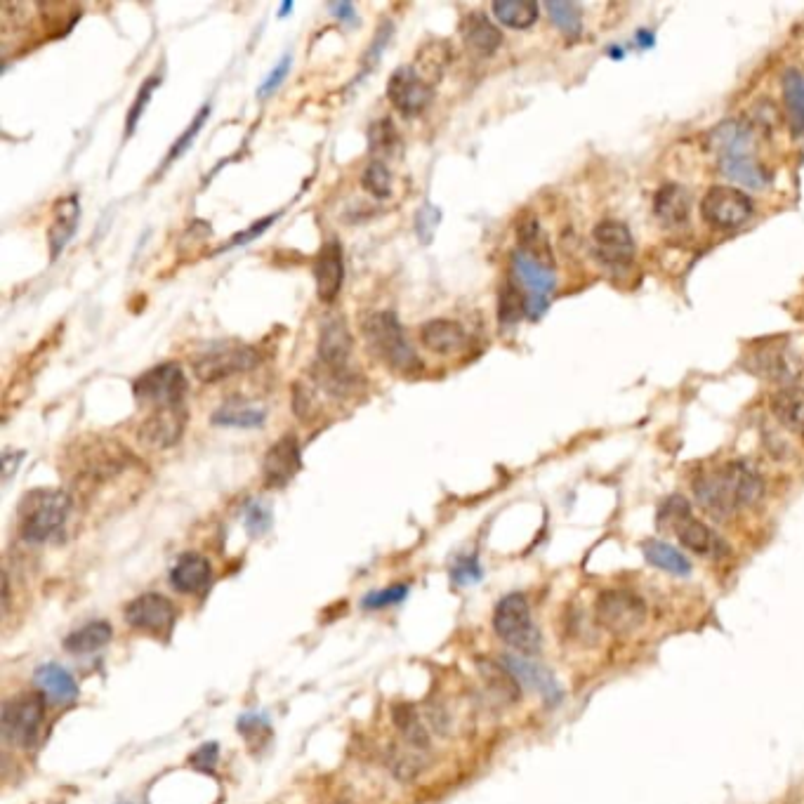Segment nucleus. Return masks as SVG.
Instances as JSON below:
<instances>
[{
    "label": "nucleus",
    "mask_w": 804,
    "mask_h": 804,
    "mask_svg": "<svg viewBox=\"0 0 804 804\" xmlns=\"http://www.w3.org/2000/svg\"><path fill=\"white\" fill-rule=\"evenodd\" d=\"M764 484L746 463H727L720 470L705 472L694 481V496L715 519H727L762 498Z\"/></svg>",
    "instance_id": "f257e3e1"
},
{
    "label": "nucleus",
    "mask_w": 804,
    "mask_h": 804,
    "mask_svg": "<svg viewBox=\"0 0 804 804\" xmlns=\"http://www.w3.org/2000/svg\"><path fill=\"white\" fill-rule=\"evenodd\" d=\"M71 512L69 493L36 489L26 493L19 507V533L26 543H45L64 529Z\"/></svg>",
    "instance_id": "f03ea898"
},
{
    "label": "nucleus",
    "mask_w": 804,
    "mask_h": 804,
    "mask_svg": "<svg viewBox=\"0 0 804 804\" xmlns=\"http://www.w3.org/2000/svg\"><path fill=\"white\" fill-rule=\"evenodd\" d=\"M364 335L378 357L399 373L420 371V357L406 340L399 316L394 312H375L364 321Z\"/></svg>",
    "instance_id": "7ed1b4c3"
},
{
    "label": "nucleus",
    "mask_w": 804,
    "mask_h": 804,
    "mask_svg": "<svg viewBox=\"0 0 804 804\" xmlns=\"http://www.w3.org/2000/svg\"><path fill=\"white\" fill-rule=\"evenodd\" d=\"M493 628L507 647H512L519 656H536L540 644H543L540 630L533 623L529 599L522 592H512V595L500 599L496 611H493Z\"/></svg>",
    "instance_id": "20e7f679"
},
{
    "label": "nucleus",
    "mask_w": 804,
    "mask_h": 804,
    "mask_svg": "<svg viewBox=\"0 0 804 804\" xmlns=\"http://www.w3.org/2000/svg\"><path fill=\"white\" fill-rule=\"evenodd\" d=\"M262 361V354L255 347L241 342H217L206 352L194 357V375L201 382H220L236 373H248Z\"/></svg>",
    "instance_id": "39448f33"
},
{
    "label": "nucleus",
    "mask_w": 804,
    "mask_h": 804,
    "mask_svg": "<svg viewBox=\"0 0 804 804\" xmlns=\"http://www.w3.org/2000/svg\"><path fill=\"white\" fill-rule=\"evenodd\" d=\"M595 621L611 635H632L647 621V602L632 590H602L595 599Z\"/></svg>",
    "instance_id": "423d86ee"
},
{
    "label": "nucleus",
    "mask_w": 804,
    "mask_h": 804,
    "mask_svg": "<svg viewBox=\"0 0 804 804\" xmlns=\"http://www.w3.org/2000/svg\"><path fill=\"white\" fill-rule=\"evenodd\" d=\"M187 387V375H184L182 366L168 361V364H158L151 371L142 373L133 382V394L140 404L151 406L156 411V408L182 406Z\"/></svg>",
    "instance_id": "0eeeda50"
},
{
    "label": "nucleus",
    "mask_w": 804,
    "mask_h": 804,
    "mask_svg": "<svg viewBox=\"0 0 804 804\" xmlns=\"http://www.w3.org/2000/svg\"><path fill=\"white\" fill-rule=\"evenodd\" d=\"M349 354H352V333H349L345 319H328L321 328L319 364L324 368L321 378L335 392L345 390L352 382V375L347 371Z\"/></svg>",
    "instance_id": "6e6552de"
},
{
    "label": "nucleus",
    "mask_w": 804,
    "mask_h": 804,
    "mask_svg": "<svg viewBox=\"0 0 804 804\" xmlns=\"http://www.w3.org/2000/svg\"><path fill=\"white\" fill-rule=\"evenodd\" d=\"M45 720V696L41 691L10 698L0 713V727L8 741L31 748L38 741V731Z\"/></svg>",
    "instance_id": "1a4fd4ad"
},
{
    "label": "nucleus",
    "mask_w": 804,
    "mask_h": 804,
    "mask_svg": "<svg viewBox=\"0 0 804 804\" xmlns=\"http://www.w3.org/2000/svg\"><path fill=\"white\" fill-rule=\"evenodd\" d=\"M753 199L746 191L715 184L708 189V194L701 201L703 220L713 224L715 229H738L743 227L753 215Z\"/></svg>",
    "instance_id": "9d476101"
},
{
    "label": "nucleus",
    "mask_w": 804,
    "mask_h": 804,
    "mask_svg": "<svg viewBox=\"0 0 804 804\" xmlns=\"http://www.w3.org/2000/svg\"><path fill=\"white\" fill-rule=\"evenodd\" d=\"M512 269L519 283L529 291L526 316L538 319V316L545 312V307H548V295L555 291V274H552V267L533 260V257L522 253V250H514Z\"/></svg>",
    "instance_id": "9b49d317"
},
{
    "label": "nucleus",
    "mask_w": 804,
    "mask_h": 804,
    "mask_svg": "<svg viewBox=\"0 0 804 804\" xmlns=\"http://www.w3.org/2000/svg\"><path fill=\"white\" fill-rule=\"evenodd\" d=\"M387 97L399 114L418 116L430 107L434 90L413 67H399L387 83Z\"/></svg>",
    "instance_id": "f8f14e48"
},
{
    "label": "nucleus",
    "mask_w": 804,
    "mask_h": 804,
    "mask_svg": "<svg viewBox=\"0 0 804 804\" xmlns=\"http://www.w3.org/2000/svg\"><path fill=\"white\" fill-rule=\"evenodd\" d=\"M187 420H189V415L184 406L156 408L154 413L144 418L140 430H137V439H140L147 448L163 451V448L175 446L177 441L182 439L184 427H187Z\"/></svg>",
    "instance_id": "ddd939ff"
},
{
    "label": "nucleus",
    "mask_w": 804,
    "mask_h": 804,
    "mask_svg": "<svg viewBox=\"0 0 804 804\" xmlns=\"http://www.w3.org/2000/svg\"><path fill=\"white\" fill-rule=\"evenodd\" d=\"M592 239H595V253L606 267H628L635 257V239L623 222H599Z\"/></svg>",
    "instance_id": "4468645a"
},
{
    "label": "nucleus",
    "mask_w": 804,
    "mask_h": 804,
    "mask_svg": "<svg viewBox=\"0 0 804 804\" xmlns=\"http://www.w3.org/2000/svg\"><path fill=\"white\" fill-rule=\"evenodd\" d=\"M800 357L786 342H764L748 357L750 371L767 380H793L800 373Z\"/></svg>",
    "instance_id": "2eb2a0df"
},
{
    "label": "nucleus",
    "mask_w": 804,
    "mask_h": 804,
    "mask_svg": "<svg viewBox=\"0 0 804 804\" xmlns=\"http://www.w3.org/2000/svg\"><path fill=\"white\" fill-rule=\"evenodd\" d=\"M125 621L137 630L166 632L175 621V604L158 592H147L128 604Z\"/></svg>",
    "instance_id": "dca6fc26"
},
{
    "label": "nucleus",
    "mask_w": 804,
    "mask_h": 804,
    "mask_svg": "<svg viewBox=\"0 0 804 804\" xmlns=\"http://www.w3.org/2000/svg\"><path fill=\"white\" fill-rule=\"evenodd\" d=\"M314 276L316 295H319L321 302H333L338 298L342 279H345V253H342V243L338 239L326 241L321 246L319 255H316Z\"/></svg>",
    "instance_id": "f3484780"
},
{
    "label": "nucleus",
    "mask_w": 804,
    "mask_h": 804,
    "mask_svg": "<svg viewBox=\"0 0 804 804\" xmlns=\"http://www.w3.org/2000/svg\"><path fill=\"white\" fill-rule=\"evenodd\" d=\"M503 665L512 672L514 680L522 684V687H529L543 696V701L548 705L562 701V687H559V682L552 677L548 668L529 661L526 656H505Z\"/></svg>",
    "instance_id": "a211bd4d"
},
{
    "label": "nucleus",
    "mask_w": 804,
    "mask_h": 804,
    "mask_svg": "<svg viewBox=\"0 0 804 804\" xmlns=\"http://www.w3.org/2000/svg\"><path fill=\"white\" fill-rule=\"evenodd\" d=\"M302 467L300 444L293 434H286L269 448L265 463H262V474H265L267 486H286Z\"/></svg>",
    "instance_id": "6ab92c4d"
},
{
    "label": "nucleus",
    "mask_w": 804,
    "mask_h": 804,
    "mask_svg": "<svg viewBox=\"0 0 804 804\" xmlns=\"http://www.w3.org/2000/svg\"><path fill=\"white\" fill-rule=\"evenodd\" d=\"M672 531H675L682 548L694 552V555L717 557L724 552V543L720 540V536H717L710 526H705L703 522H698L696 517H691V514L680 519L677 524H672Z\"/></svg>",
    "instance_id": "aec40b11"
},
{
    "label": "nucleus",
    "mask_w": 804,
    "mask_h": 804,
    "mask_svg": "<svg viewBox=\"0 0 804 804\" xmlns=\"http://www.w3.org/2000/svg\"><path fill=\"white\" fill-rule=\"evenodd\" d=\"M213 581V566L206 557L194 555H182L177 559V564L170 571V583L177 592H184V595H194V592H203Z\"/></svg>",
    "instance_id": "412c9836"
},
{
    "label": "nucleus",
    "mask_w": 804,
    "mask_h": 804,
    "mask_svg": "<svg viewBox=\"0 0 804 804\" xmlns=\"http://www.w3.org/2000/svg\"><path fill=\"white\" fill-rule=\"evenodd\" d=\"M78 217H81V208H78V196L69 194L55 203V215H52L48 243H50V260L62 255V250L71 241L76 232Z\"/></svg>",
    "instance_id": "4be33fe9"
},
{
    "label": "nucleus",
    "mask_w": 804,
    "mask_h": 804,
    "mask_svg": "<svg viewBox=\"0 0 804 804\" xmlns=\"http://www.w3.org/2000/svg\"><path fill=\"white\" fill-rule=\"evenodd\" d=\"M420 342L434 354H453L467 345V333L458 321L432 319L420 328Z\"/></svg>",
    "instance_id": "5701e85b"
},
{
    "label": "nucleus",
    "mask_w": 804,
    "mask_h": 804,
    "mask_svg": "<svg viewBox=\"0 0 804 804\" xmlns=\"http://www.w3.org/2000/svg\"><path fill=\"white\" fill-rule=\"evenodd\" d=\"M708 147L713 154L724 161V158H734L743 154H753V135L748 128H743L738 121H727L710 133Z\"/></svg>",
    "instance_id": "b1692460"
},
{
    "label": "nucleus",
    "mask_w": 804,
    "mask_h": 804,
    "mask_svg": "<svg viewBox=\"0 0 804 804\" xmlns=\"http://www.w3.org/2000/svg\"><path fill=\"white\" fill-rule=\"evenodd\" d=\"M460 31H463L467 48L474 50L481 57L493 55V52L500 48V43H503V34H500L498 26L493 24L486 15H481V12H472V15H467L463 19Z\"/></svg>",
    "instance_id": "393cba45"
},
{
    "label": "nucleus",
    "mask_w": 804,
    "mask_h": 804,
    "mask_svg": "<svg viewBox=\"0 0 804 804\" xmlns=\"http://www.w3.org/2000/svg\"><path fill=\"white\" fill-rule=\"evenodd\" d=\"M654 213L661 222L677 227L691 215V196L682 184H663L654 196Z\"/></svg>",
    "instance_id": "a878e982"
},
{
    "label": "nucleus",
    "mask_w": 804,
    "mask_h": 804,
    "mask_svg": "<svg viewBox=\"0 0 804 804\" xmlns=\"http://www.w3.org/2000/svg\"><path fill=\"white\" fill-rule=\"evenodd\" d=\"M36 687L52 703H71L78 698V684L62 665L48 663L36 670Z\"/></svg>",
    "instance_id": "bb28decb"
},
{
    "label": "nucleus",
    "mask_w": 804,
    "mask_h": 804,
    "mask_svg": "<svg viewBox=\"0 0 804 804\" xmlns=\"http://www.w3.org/2000/svg\"><path fill=\"white\" fill-rule=\"evenodd\" d=\"M771 413L786 430L804 434V390L783 387L771 397Z\"/></svg>",
    "instance_id": "cd10ccee"
},
{
    "label": "nucleus",
    "mask_w": 804,
    "mask_h": 804,
    "mask_svg": "<svg viewBox=\"0 0 804 804\" xmlns=\"http://www.w3.org/2000/svg\"><path fill=\"white\" fill-rule=\"evenodd\" d=\"M644 559L656 569H661L670 576H689L691 573V562L682 555L680 550L672 548L670 543H663V540H647L642 545Z\"/></svg>",
    "instance_id": "c85d7f7f"
},
{
    "label": "nucleus",
    "mask_w": 804,
    "mask_h": 804,
    "mask_svg": "<svg viewBox=\"0 0 804 804\" xmlns=\"http://www.w3.org/2000/svg\"><path fill=\"white\" fill-rule=\"evenodd\" d=\"M783 102H786L788 123L795 137H804V76L797 69L783 74Z\"/></svg>",
    "instance_id": "c756f323"
},
{
    "label": "nucleus",
    "mask_w": 804,
    "mask_h": 804,
    "mask_svg": "<svg viewBox=\"0 0 804 804\" xmlns=\"http://www.w3.org/2000/svg\"><path fill=\"white\" fill-rule=\"evenodd\" d=\"M267 420V411L262 408L250 406L246 401L234 399L213 413V423L222 427H239V430H250V427H260Z\"/></svg>",
    "instance_id": "7c9ffc66"
},
{
    "label": "nucleus",
    "mask_w": 804,
    "mask_h": 804,
    "mask_svg": "<svg viewBox=\"0 0 804 804\" xmlns=\"http://www.w3.org/2000/svg\"><path fill=\"white\" fill-rule=\"evenodd\" d=\"M720 168L724 177H729V180L743 184L748 189H762L767 184V173L755 161L753 154L724 158V161H720Z\"/></svg>",
    "instance_id": "2f4dec72"
},
{
    "label": "nucleus",
    "mask_w": 804,
    "mask_h": 804,
    "mask_svg": "<svg viewBox=\"0 0 804 804\" xmlns=\"http://www.w3.org/2000/svg\"><path fill=\"white\" fill-rule=\"evenodd\" d=\"M109 639H111V625L104 621H95L83 625L81 630L71 632V635L64 639V647H67V651H71V654L85 656L92 654V651L107 647Z\"/></svg>",
    "instance_id": "473e14b6"
},
{
    "label": "nucleus",
    "mask_w": 804,
    "mask_h": 804,
    "mask_svg": "<svg viewBox=\"0 0 804 804\" xmlns=\"http://www.w3.org/2000/svg\"><path fill=\"white\" fill-rule=\"evenodd\" d=\"M538 5L529 0H498L493 3V15L510 29H529L538 19Z\"/></svg>",
    "instance_id": "72a5a7b5"
},
{
    "label": "nucleus",
    "mask_w": 804,
    "mask_h": 804,
    "mask_svg": "<svg viewBox=\"0 0 804 804\" xmlns=\"http://www.w3.org/2000/svg\"><path fill=\"white\" fill-rule=\"evenodd\" d=\"M519 250L529 257H533V260L552 267V250H550L548 236H545V232L540 229V224L536 220H526L522 227H519Z\"/></svg>",
    "instance_id": "f704fd0d"
},
{
    "label": "nucleus",
    "mask_w": 804,
    "mask_h": 804,
    "mask_svg": "<svg viewBox=\"0 0 804 804\" xmlns=\"http://www.w3.org/2000/svg\"><path fill=\"white\" fill-rule=\"evenodd\" d=\"M526 302H529V295L522 293V288L517 283L510 281L505 283L503 291H500L498 298V319L503 326H514L519 319L526 314Z\"/></svg>",
    "instance_id": "c9c22d12"
},
{
    "label": "nucleus",
    "mask_w": 804,
    "mask_h": 804,
    "mask_svg": "<svg viewBox=\"0 0 804 804\" xmlns=\"http://www.w3.org/2000/svg\"><path fill=\"white\" fill-rule=\"evenodd\" d=\"M394 724H397L401 736L406 738L408 743H411V748H427L430 746V738H427V731L423 724H420L418 715H415V710L411 705H397L394 708Z\"/></svg>",
    "instance_id": "e433bc0d"
},
{
    "label": "nucleus",
    "mask_w": 804,
    "mask_h": 804,
    "mask_svg": "<svg viewBox=\"0 0 804 804\" xmlns=\"http://www.w3.org/2000/svg\"><path fill=\"white\" fill-rule=\"evenodd\" d=\"M361 184L375 199H387L392 194V175L382 161L368 163L364 175H361Z\"/></svg>",
    "instance_id": "4c0bfd02"
},
{
    "label": "nucleus",
    "mask_w": 804,
    "mask_h": 804,
    "mask_svg": "<svg viewBox=\"0 0 804 804\" xmlns=\"http://www.w3.org/2000/svg\"><path fill=\"white\" fill-rule=\"evenodd\" d=\"M548 15L557 29H562L566 36H576L581 31V10L573 3H548Z\"/></svg>",
    "instance_id": "58836bf2"
},
{
    "label": "nucleus",
    "mask_w": 804,
    "mask_h": 804,
    "mask_svg": "<svg viewBox=\"0 0 804 804\" xmlns=\"http://www.w3.org/2000/svg\"><path fill=\"white\" fill-rule=\"evenodd\" d=\"M158 83H161V78H158V76H156V78H149V81H144L140 92H137V100H135L133 107H130L128 118H125V135H133V133H135L137 121H140V118H142V111H144V107H147V102L151 100V95H154V90H156Z\"/></svg>",
    "instance_id": "ea45409f"
},
{
    "label": "nucleus",
    "mask_w": 804,
    "mask_h": 804,
    "mask_svg": "<svg viewBox=\"0 0 804 804\" xmlns=\"http://www.w3.org/2000/svg\"><path fill=\"white\" fill-rule=\"evenodd\" d=\"M368 137H371V147L375 151H382V154H392L394 147H397V142H399L397 130H394L392 121H387V118H382V121L373 123V128H371V133H368Z\"/></svg>",
    "instance_id": "a19ab883"
},
{
    "label": "nucleus",
    "mask_w": 804,
    "mask_h": 804,
    "mask_svg": "<svg viewBox=\"0 0 804 804\" xmlns=\"http://www.w3.org/2000/svg\"><path fill=\"white\" fill-rule=\"evenodd\" d=\"M208 114H210V107L206 104V107H203L199 114H196V118L194 121H191V125L187 130H184V135L180 137V140H177L175 144H173V149H170V154H168V158H166V163H170V161H175V158H180L184 151L189 149V144L196 140V135H199V130L203 128V123H206V118H208Z\"/></svg>",
    "instance_id": "79ce46f5"
},
{
    "label": "nucleus",
    "mask_w": 804,
    "mask_h": 804,
    "mask_svg": "<svg viewBox=\"0 0 804 804\" xmlns=\"http://www.w3.org/2000/svg\"><path fill=\"white\" fill-rule=\"evenodd\" d=\"M451 581L456 585H472L481 581V566L477 562V557H460L451 569Z\"/></svg>",
    "instance_id": "37998d69"
},
{
    "label": "nucleus",
    "mask_w": 804,
    "mask_h": 804,
    "mask_svg": "<svg viewBox=\"0 0 804 804\" xmlns=\"http://www.w3.org/2000/svg\"><path fill=\"white\" fill-rule=\"evenodd\" d=\"M437 224H439V210L430 206V203H425V206L418 210V215H415V232H418L420 241L430 243L434 232H437Z\"/></svg>",
    "instance_id": "c03bdc74"
},
{
    "label": "nucleus",
    "mask_w": 804,
    "mask_h": 804,
    "mask_svg": "<svg viewBox=\"0 0 804 804\" xmlns=\"http://www.w3.org/2000/svg\"><path fill=\"white\" fill-rule=\"evenodd\" d=\"M406 592H408L406 585H394V588H387L382 592H373V595H368L364 599V606L366 609H382V606L401 602V599L406 597Z\"/></svg>",
    "instance_id": "a18cd8bd"
},
{
    "label": "nucleus",
    "mask_w": 804,
    "mask_h": 804,
    "mask_svg": "<svg viewBox=\"0 0 804 804\" xmlns=\"http://www.w3.org/2000/svg\"><path fill=\"white\" fill-rule=\"evenodd\" d=\"M239 731L248 738L250 743H255V736H260L262 741H265V734H269V724L265 717H260V715H246V717H241Z\"/></svg>",
    "instance_id": "49530a36"
},
{
    "label": "nucleus",
    "mask_w": 804,
    "mask_h": 804,
    "mask_svg": "<svg viewBox=\"0 0 804 804\" xmlns=\"http://www.w3.org/2000/svg\"><path fill=\"white\" fill-rule=\"evenodd\" d=\"M269 524H272V514H269L267 507L262 505H250L248 512H246V526L250 529V533H265L269 529Z\"/></svg>",
    "instance_id": "de8ad7c7"
},
{
    "label": "nucleus",
    "mask_w": 804,
    "mask_h": 804,
    "mask_svg": "<svg viewBox=\"0 0 804 804\" xmlns=\"http://www.w3.org/2000/svg\"><path fill=\"white\" fill-rule=\"evenodd\" d=\"M288 69H291V57H286V59H281L279 64H276V67L272 69V74H269L267 78H265V83L260 85V97H269L272 95V92L279 88V85L286 81V76H288Z\"/></svg>",
    "instance_id": "09e8293b"
},
{
    "label": "nucleus",
    "mask_w": 804,
    "mask_h": 804,
    "mask_svg": "<svg viewBox=\"0 0 804 804\" xmlns=\"http://www.w3.org/2000/svg\"><path fill=\"white\" fill-rule=\"evenodd\" d=\"M217 755H220V750H217L215 743H206V746H201L194 755H191L189 762L194 769L213 771V767L217 764Z\"/></svg>",
    "instance_id": "8fccbe9b"
},
{
    "label": "nucleus",
    "mask_w": 804,
    "mask_h": 804,
    "mask_svg": "<svg viewBox=\"0 0 804 804\" xmlns=\"http://www.w3.org/2000/svg\"><path fill=\"white\" fill-rule=\"evenodd\" d=\"M276 220V215H269V217H265V220H260V222H255L253 227L248 229V232H241V234H236L232 241L227 243V246L224 248H239V246H246V243H250L253 239H257V236H260L262 232H267L269 229V224H272Z\"/></svg>",
    "instance_id": "3c124183"
},
{
    "label": "nucleus",
    "mask_w": 804,
    "mask_h": 804,
    "mask_svg": "<svg viewBox=\"0 0 804 804\" xmlns=\"http://www.w3.org/2000/svg\"><path fill=\"white\" fill-rule=\"evenodd\" d=\"M331 12L342 22L347 24H357V10H354L352 3H333L331 5Z\"/></svg>",
    "instance_id": "603ef678"
},
{
    "label": "nucleus",
    "mask_w": 804,
    "mask_h": 804,
    "mask_svg": "<svg viewBox=\"0 0 804 804\" xmlns=\"http://www.w3.org/2000/svg\"><path fill=\"white\" fill-rule=\"evenodd\" d=\"M22 458H24V453L19 451V453H12V451H5L3 453V463H5V477H10L12 472H15V465H19L22 463Z\"/></svg>",
    "instance_id": "864d4df0"
},
{
    "label": "nucleus",
    "mask_w": 804,
    "mask_h": 804,
    "mask_svg": "<svg viewBox=\"0 0 804 804\" xmlns=\"http://www.w3.org/2000/svg\"><path fill=\"white\" fill-rule=\"evenodd\" d=\"M293 10V3H286V5H281V10H279V15L283 17V15H288V12Z\"/></svg>",
    "instance_id": "5fc2aeb1"
},
{
    "label": "nucleus",
    "mask_w": 804,
    "mask_h": 804,
    "mask_svg": "<svg viewBox=\"0 0 804 804\" xmlns=\"http://www.w3.org/2000/svg\"><path fill=\"white\" fill-rule=\"evenodd\" d=\"M338 804H347V802H338Z\"/></svg>",
    "instance_id": "6e6d98bb"
}]
</instances>
